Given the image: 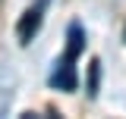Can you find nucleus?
I'll return each mask as SVG.
<instances>
[{"mask_svg":"<svg viewBox=\"0 0 126 119\" xmlns=\"http://www.w3.org/2000/svg\"><path fill=\"white\" fill-rule=\"evenodd\" d=\"M44 3H47V0H41L38 6H29V10L22 13V19H19V25H16V35H19V44H32V38L38 35V28H41V19H44Z\"/></svg>","mask_w":126,"mask_h":119,"instance_id":"obj_1","label":"nucleus"},{"mask_svg":"<svg viewBox=\"0 0 126 119\" xmlns=\"http://www.w3.org/2000/svg\"><path fill=\"white\" fill-rule=\"evenodd\" d=\"M50 85L54 88H60V91H76L79 85V78H76V69H73V60H60V66H57V72L50 75Z\"/></svg>","mask_w":126,"mask_h":119,"instance_id":"obj_2","label":"nucleus"},{"mask_svg":"<svg viewBox=\"0 0 126 119\" xmlns=\"http://www.w3.org/2000/svg\"><path fill=\"white\" fill-rule=\"evenodd\" d=\"M82 50H85V35H82V28L73 22V25H69V35H66V60L76 63Z\"/></svg>","mask_w":126,"mask_h":119,"instance_id":"obj_3","label":"nucleus"},{"mask_svg":"<svg viewBox=\"0 0 126 119\" xmlns=\"http://www.w3.org/2000/svg\"><path fill=\"white\" fill-rule=\"evenodd\" d=\"M98 82H101V63L92 60V63H88V75H85V91H88V97H98Z\"/></svg>","mask_w":126,"mask_h":119,"instance_id":"obj_4","label":"nucleus"},{"mask_svg":"<svg viewBox=\"0 0 126 119\" xmlns=\"http://www.w3.org/2000/svg\"><path fill=\"white\" fill-rule=\"evenodd\" d=\"M123 41H126V28H123Z\"/></svg>","mask_w":126,"mask_h":119,"instance_id":"obj_5","label":"nucleus"}]
</instances>
